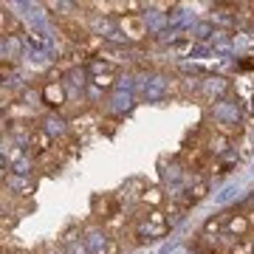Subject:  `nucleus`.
Wrapping results in <instances>:
<instances>
[{
	"mask_svg": "<svg viewBox=\"0 0 254 254\" xmlns=\"http://www.w3.org/2000/svg\"><path fill=\"white\" fill-rule=\"evenodd\" d=\"M187 195H190L192 203H200V200L209 195V181L206 178H198L195 184H190V190H187Z\"/></svg>",
	"mask_w": 254,
	"mask_h": 254,
	"instance_id": "13",
	"label": "nucleus"
},
{
	"mask_svg": "<svg viewBox=\"0 0 254 254\" xmlns=\"http://www.w3.org/2000/svg\"><path fill=\"white\" fill-rule=\"evenodd\" d=\"M20 31H23V28H20L17 17H9V11H3V34L14 37V34H20Z\"/></svg>",
	"mask_w": 254,
	"mask_h": 254,
	"instance_id": "17",
	"label": "nucleus"
},
{
	"mask_svg": "<svg viewBox=\"0 0 254 254\" xmlns=\"http://www.w3.org/2000/svg\"><path fill=\"white\" fill-rule=\"evenodd\" d=\"M119 28L125 31V40H130V43H141V40H147V23H144L141 14L119 17Z\"/></svg>",
	"mask_w": 254,
	"mask_h": 254,
	"instance_id": "2",
	"label": "nucleus"
},
{
	"mask_svg": "<svg viewBox=\"0 0 254 254\" xmlns=\"http://www.w3.org/2000/svg\"><path fill=\"white\" fill-rule=\"evenodd\" d=\"M252 218L246 215V212H237V209H229V218H226V226H223V232L232 237H237V240H246V237L252 235Z\"/></svg>",
	"mask_w": 254,
	"mask_h": 254,
	"instance_id": "1",
	"label": "nucleus"
},
{
	"mask_svg": "<svg viewBox=\"0 0 254 254\" xmlns=\"http://www.w3.org/2000/svg\"><path fill=\"white\" fill-rule=\"evenodd\" d=\"M11 254H28V252H23V249H17V252H11Z\"/></svg>",
	"mask_w": 254,
	"mask_h": 254,
	"instance_id": "23",
	"label": "nucleus"
},
{
	"mask_svg": "<svg viewBox=\"0 0 254 254\" xmlns=\"http://www.w3.org/2000/svg\"><path fill=\"white\" fill-rule=\"evenodd\" d=\"M164 200H167V192H164L161 187H147V190L141 192L138 203H141V206H147V212H153V209H161Z\"/></svg>",
	"mask_w": 254,
	"mask_h": 254,
	"instance_id": "9",
	"label": "nucleus"
},
{
	"mask_svg": "<svg viewBox=\"0 0 254 254\" xmlns=\"http://www.w3.org/2000/svg\"><path fill=\"white\" fill-rule=\"evenodd\" d=\"M187 212H190L187 206H181V203H175V200H170V206L164 209V215H167V223H170V229H173L175 223H181V220L187 218Z\"/></svg>",
	"mask_w": 254,
	"mask_h": 254,
	"instance_id": "12",
	"label": "nucleus"
},
{
	"mask_svg": "<svg viewBox=\"0 0 254 254\" xmlns=\"http://www.w3.org/2000/svg\"><path fill=\"white\" fill-rule=\"evenodd\" d=\"M229 254H254V240H252V237L237 240V243L232 246V252H229Z\"/></svg>",
	"mask_w": 254,
	"mask_h": 254,
	"instance_id": "18",
	"label": "nucleus"
},
{
	"mask_svg": "<svg viewBox=\"0 0 254 254\" xmlns=\"http://www.w3.org/2000/svg\"><path fill=\"white\" fill-rule=\"evenodd\" d=\"M133 232H136L138 240H158V237H164L167 232H170V226H167V223H153V220L141 218L138 223H133Z\"/></svg>",
	"mask_w": 254,
	"mask_h": 254,
	"instance_id": "7",
	"label": "nucleus"
},
{
	"mask_svg": "<svg viewBox=\"0 0 254 254\" xmlns=\"http://www.w3.org/2000/svg\"><path fill=\"white\" fill-rule=\"evenodd\" d=\"M82 229L79 226H71V229H65L63 232V243H73V240H76V235H79Z\"/></svg>",
	"mask_w": 254,
	"mask_h": 254,
	"instance_id": "19",
	"label": "nucleus"
},
{
	"mask_svg": "<svg viewBox=\"0 0 254 254\" xmlns=\"http://www.w3.org/2000/svg\"><path fill=\"white\" fill-rule=\"evenodd\" d=\"M93 88H99V91H110L113 85H116V73H99V76H91Z\"/></svg>",
	"mask_w": 254,
	"mask_h": 254,
	"instance_id": "16",
	"label": "nucleus"
},
{
	"mask_svg": "<svg viewBox=\"0 0 254 254\" xmlns=\"http://www.w3.org/2000/svg\"><path fill=\"white\" fill-rule=\"evenodd\" d=\"M116 122H119V119H108V122H99V130H105V133H113V130H116Z\"/></svg>",
	"mask_w": 254,
	"mask_h": 254,
	"instance_id": "20",
	"label": "nucleus"
},
{
	"mask_svg": "<svg viewBox=\"0 0 254 254\" xmlns=\"http://www.w3.org/2000/svg\"><path fill=\"white\" fill-rule=\"evenodd\" d=\"M192 249H195L198 254H220V249H218V237H215V235H206V232H200L198 240L192 243Z\"/></svg>",
	"mask_w": 254,
	"mask_h": 254,
	"instance_id": "11",
	"label": "nucleus"
},
{
	"mask_svg": "<svg viewBox=\"0 0 254 254\" xmlns=\"http://www.w3.org/2000/svg\"><path fill=\"white\" fill-rule=\"evenodd\" d=\"M200 91L203 93H215V99H220V96H226V91H229V79H223V76L200 79Z\"/></svg>",
	"mask_w": 254,
	"mask_h": 254,
	"instance_id": "10",
	"label": "nucleus"
},
{
	"mask_svg": "<svg viewBox=\"0 0 254 254\" xmlns=\"http://www.w3.org/2000/svg\"><path fill=\"white\" fill-rule=\"evenodd\" d=\"M28 40H31L34 46H46V40H43V37H40V34H31V37H28Z\"/></svg>",
	"mask_w": 254,
	"mask_h": 254,
	"instance_id": "22",
	"label": "nucleus"
},
{
	"mask_svg": "<svg viewBox=\"0 0 254 254\" xmlns=\"http://www.w3.org/2000/svg\"><path fill=\"white\" fill-rule=\"evenodd\" d=\"M237 147H240V155L249 158V155L254 153V133H240V136H237Z\"/></svg>",
	"mask_w": 254,
	"mask_h": 254,
	"instance_id": "15",
	"label": "nucleus"
},
{
	"mask_svg": "<svg viewBox=\"0 0 254 254\" xmlns=\"http://www.w3.org/2000/svg\"><path fill=\"white\" fill-rule=\"evenodd\" d=\"M102 254H119V240H110V243H108V249H105Z\"/></svg>",
	"mask_w": 254,
	"mask_h": 254,
	"instance_id": "21",
	"label": "nucleus"
},
{
	"mask_svg": "<svg viewBox=\"0 0 254 254\" xmlns=\"http://www.w3.org/2000/svg\"><path fill=\"white\" fill-rule=\"evenodd\" d=\"M88 71H91V76H99V73H116V65H110V63H105V60H91L88 63Z\"/></svg>",
	"mask_w": 254,
	"mask_h": 254,
	"instance_id": "14",
	"label": "nucleus"
},
{
	"mask_svg": "<svg viewBox=\"0 0 254 254\" xmlns=\"http://www.w3.org/2000/svg\"><path fill=\"white\" fill-rule=\"evenodd\" d=\"M93 130H99V122H96V116H93L91 110H88V113H82V116H76V119H71V136L76 138L79 144L91 136Z\"/></svg>",
	"mask_w": 254,
	"mask_h": 254,
	"instance_id": "4",
	"label": "nucleus"
},
{
	"mask_svg": "<svg viewBox=\"0 0 254 254\" xmlns=\"http://www.w3.org/2000/svg\"><path fill=\"white\" fill-rule=\"evenodd\" d=\"M252 14H254V3H252Z\"/></svg>",
	"mask_w": 254,
	"mask_h": 254,
	"instance_id": "24",
	"label": "nucleus"
},
{
	"mask_svg": "<svg viewBox=\"0 0 254 254\" xmlns=\"http://www.w3.org/2000/svg\"><path fill=\"white\" fill-rule=\"evenodd\" d=\"M54 150V136H48L43 127H37L34 136H31V141H28V150L26 155H31V158H40V155H46Z\"/></svg>",
	"mask_w": 254,
	"mask_h": 254,
	"instance_id": "5",
	"label": "nucleus"
},
{
	"mask_svg": "<svg viewBox=\"0 0 254 254\" xmlns=\"http://www.w3.org/2000/svg\"><path fill=\"white\" fill-rule=\"evenodd\" d=\"M206 127H209V125H206ZM229 144H232V138L209 127V136H206V153H209V155H215V158H218V155H223V153L229 150Z\"/></svg>",
	"mask_w": 254,
	"mask_h": 254,
	"instance_id": "8",
	"label": "nucleus"
},
{
	"mask_svg": "<svg viewBox=\"0 0 254 254\" xmlns=\"http://www.w3.org/2000/svg\"><path fill=\"white\" fill-rule=\"evenodd\" d=\"M91 209H93V218L105 223L113 212H119L116 195H93V198H91Z\"/></svg>",
	"mask_w": 254,
	"mask_h": 254,
	"instance_id": "6",
	"label": "nucleus"
},
{
	"mask_svg": "<svg viewBox=\"0 0 254 254\" xmlns=\"http://www.w3.org/2000/svg\"><path fill=\"white\" fill-rule=\"evenodd\" d=\"M40 99H43V105L60 110V113H63L65 105H68V99H65V88L60 85V82H43V88H40Z\"/></svg>",
	"mask_w": 254,
	"mask_h": 254,
	"instance_id": "3",
	"label": "nucleus"
}]
</instances>
